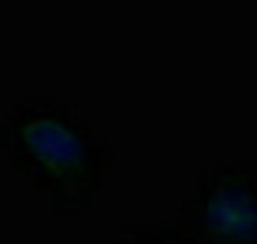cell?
<instances>
[{"mask_svg": "<svg viewBox=\"0 0 257 244\" xmlns=\"http://www.w3.org/2000/svg\"><path fill=\"white\" fill-rule=\"evenodd\" d=\"M186 221L202 244H257V166L215 160L195 182Z\"/></svg>", "mask_w": 257, "mask_h": 244, "instance_id": "2", "label": "cell"}, {"mask_svg": "<svg viewBox=\"0 0 257 244\" xmlns=\"http://www.w3.org/2000/svg\"><path fill=\"white\" fill-rule=\"evenodd\" d=\"M0 140L23 182L62 212H82L114 166L111 144L59 101H20Z\"/></svg>", "mask_w": 257, "mask_h": 244, "instance_id": "1", "label": "cell"}, {"mask_svg": "<svg viewBox=\"0 0 257 244\" xmlns=\"http://www.w3.org/2000/svg\"><path fill=\"white\" fill-rule=\"evenodd\" d=\"M117 244H202L189 228H134L117 238Z\"/></svg>", "mask_w": 257, "mask_h": 244, "instance_id": "3", "label": "cell"}]
</instances>
